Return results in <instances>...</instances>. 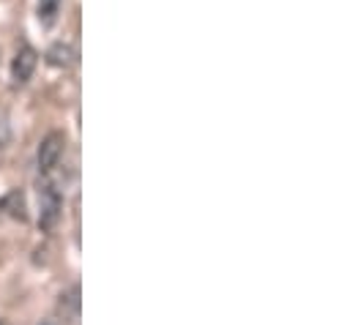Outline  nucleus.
I'll use <instances>...</instances> for the list:
<instances>
[{
  "instance_id": "f257e3e1",
  "label": "nucleus",
  "mask_w": 353,
  "mask_h": 325,
  "mask_svg": "<svg viewBox=\"0 0 353 325\" xmlns=\"http://www.w3.org/2000/svg\"><path fill=\"white\" fill-rule=\"evenodd\" d=\"M61 205H63L61 191H58V186L47 178V180L41 183V189H39V224H41V230H52V227H55V222H58V216H61Z\"/></svg>"
},
{
  "instance_id": "f03ea898",
  "label": "nucleus",
  "mask_w": 353,
  "mask_h": 325,
  "mask_svg": "<svg viewBox=\"0 0 353 325\" xmlns=\"http://www.w3.org/2000/svg\"><path fill=\"white\" fill-rule=\"evenodd\" d=\"M63 154H66V134H61V132L47 134L39 145V172L44 178L52 175L63 162Z\"/></svg>"
},
{
  "instance_id": "7ed1b4c3",
  "label": "nucleus",
  "mask_w": 353,
  "mask_h": 325,
  "mask_svg": "<svg viewBox=\"0 0 353 325\" xmlns=\"http://www.w3.org/2000/svg\"><path fill=\"white\" fill-rule=\"evenodd\" d=\"M36 63H39L36 50L28 47V44H22V47L17 50V55H14V61H11V77H14V82H17V85H25V82L33 77Z\"/></svg>"
},
{
  "instance_id": "20e7f679",
  "label": "nucleus",
  "mask_w": 353,
  "mask_h": 325,
  "mask_svg": "<svg viewBox=\"0 0 353 325\" xmlns=\"http://www.w3.org/2000/svg\"><path fill=\"white\" fill-rule=\"evenodd\" d=\"M61 14V0H39V22L44 28H52Z\"/></svg>"
},
{
  "instance_id": "39448f33",
  "label": "nucleus",
  "mask_w": 353,
  "mask_h": 325,
  "mask_svg": "<svg viewBox=\"0 0 353 325\" xmlns=\"http://www.w3.org/2000/svg\"><path fill=\"white\" fill-rule=\"evenodd\" d=\"M47 58H50V63L52 66H72L74 63V50L69 47V44H55L50 52H47Z\"/></svg>"
},
{
  "instance_id": "423d86ee",
  "label": "nucleus",
  "mask_w": 353,
  "mask_h": 325,
  "mask_svg": "<svg viewBox=\"0 0 353 325\" xmlns=\"http://www.w3.org/2000/svg\"><path fill=\"white\" fill-rule=\"evenodd\" d=\"M0 325H8V323H6V320H0Z\"/></svg>"
}]
</instances>
